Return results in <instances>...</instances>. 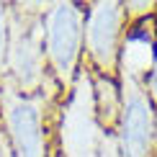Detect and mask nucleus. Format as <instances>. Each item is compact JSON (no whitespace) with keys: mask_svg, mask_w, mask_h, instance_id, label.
I'll return each mask as SVG.
<instances>
[{"mask_svg":"<svg viewBox=\"0 0 157 157\" xmlns=\"http://www.w3.org/2000/svg\"><path fill=\"white\" fill-rule=\"evenodd\" d=\"M59 90L16 93L3 82L0 88V119L8 157H54V119Z\"/></svg>","mask_w":157,"mask_h":157,"instance_id":"1","label":"nucleus"},{"mask_svg":"<svg viewBox=\"0 0 157 157\" xmlns=\"http://www.w3.org/2000/svg\"><path fill=\"white\" fill-rule=\"evenodd\" d=\"M82 34H85V5L64 0L49 3L41 16L44 59L52 82L67 93L82 70Z\"/></svg>","mask_w":157,"mask_h":157,"instance_id":"2","label":"nucleus"},{"mask_svg":"<svg viewBox=\"0 0 157 157\" xmlns=\"http://www.w3.org/2000/svg\"><path fill=\"white\" fill-rule=\"evenodd\" d=\"M47 8V5H44ZM44 8L29 10V5H8L10 39L5 57V85L16 93H41L44 85H52L41 41V16Z\"/></svg>","mask_w":157,"mask_h":157,"instance_id":"3","label":"nucleus"},{"mask_svg":"<svg viewBox=\"0 0 157 157\" xmlns=\"http://www.w3.org/2000/svg\"><path fill=\"white\" fill-rule=\"evenodd\" d=\"M106 132L93 108V75L82 64L77 80L57 103L54 119V157H101Z\"/></svg>","mask_w":157,"mask_h":157,"instance_id":"4","label":"nucleus"},{"mask_svg":"<svg viewBox=\"0 0 157 157\" xmlns=\"http://www.w3.org/2000/svg\"><path fill=\"white\" fill-rule=\"evenodd\" d=\"M124 3L98 0L85 5V34H82V62L93 75L119 80V57L126 34Z\"/></svg>","mask_w":157,"mask_h":157,"instance_id":"5","label":"nucleus"},{"mask_svg":"<svg viewBox=\"0 0 157 157\" xmlns=\"http://www.w3.org/2000/svg\"><path fill=\"white\" fill-rule=\"evenodd\" d=\"M157 54V13L126 23L119 57V80L144 82Z\"/></svg>","mask_w":157,"mask_h":157,"instance_id":"6","label":"nucleus"},{"mask_svg":"<svg viewBox=\"0 0 157 157\" xmlns=\"http://www.w3.org/2000/svg\"><path fill=\"white\" fill-rule=\"evenodd\" d=\"M121 103H124V95H121L119 80L93 75V108H95V119L106 134H116V126L121 119Z\"/></svg>","mask_w":157,"mask_h":157,"instance_id":"7","label":"nucleus"},{"mask_svg":"<svg viewBox=\"0 0 157 157\" xmlns=\"http://www.w3.org/2000/svg\"><path fill=\"white\" fill-rule=\"evenodd\" d=\"M8 39H10L8 5L0 3V80H5V57H8Z\"/></svg>","mask_w":157,"mask_h":157,"instance_id":"8","label":"nucleus"},{"mask_svg":"<svg viewBox=\"0 0 157 157\" xmlns=\"http://www.w3.org/2000/svg\"><path fill=\"white\" fill-rule=\"evenodd\" d=\"M144 88H147L149 98H152L155 106H157V54H155V64H152V70H149V75H147V80H144Z\"/></svg>","mask_w":157,"mask_h":157,"instance_id":"9","label":"nucleus"},{"mask_svg":"<svg viewBox=\"0 0 157 157\" xmlns=\"http://www.w3.org/2000/svg\"><path fill=\"white\" fill-rule=\"evenodd\" d=\"M0 157H8V149H5V142H3V136H0Z\"/></svg>","mask_w":157,"mask_h":157,"instance_id":"10","label":"nucleus"}]
</instances>
